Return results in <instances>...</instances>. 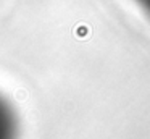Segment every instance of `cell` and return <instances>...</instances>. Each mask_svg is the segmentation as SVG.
<instances>
[{
	"label": "cell",
	"instance_id": "cell-1",
	"mask_svg": "<svg viewBox=\"0 0 150 139\" xmlns=\"http://www.w3.org/2000/svg\"><path fill=\"white\" fill-rule=\"evenodd\" d=\"M0 139H18L16 113L2 96H0Z\"/></svg>",
	"mask_w": 150,
	"mask_h": 139
},
{
	"label": "cell",
	"instance_id": "cell-2",
	"mask_svg": "<svg viewBox=\"0 0 150 139\" xmlns=\"http://www.w3.org/2000/svg\"><path fill=\"white\" fill-rule=\"evenodd\" d=\"M147 16H150V0H134Z\"/></svg>",
	"mask_w": 150,
	"mask_h": 139
}]
</instances>
